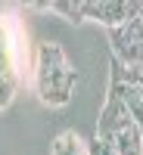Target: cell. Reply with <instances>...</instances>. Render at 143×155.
<instances>
[{
	"instance_id": "6da1fadb",
	"label": "cell",
	"mask_w": 143,
	"mask_h": 155,
	"mask_svg": "<svg viewBox=\"0 0 143 155\" xmlns=\"http://www.w3.org/2000/svg\"><path fill=\"white\" fill-rule=\"evenodd\" d=\"M75 84H78V68L69 62V56L62 53V47L47 41L37 47V56H34V90H37V99L44 106H66L75 93Z\"/></svg>"
},
{
	"instance_id": "7a4b0ae2",
	"label": "cell",
	"mask_w": 143,
	"mask_h": 155,
	"mask_svg": "<svg viewBox=\"0 0 143 155\" xmlns=\"http://www.w3.org/2000/svg\"><path fill=\"white\" fill-rule=\"evenodd\" d=\"M97 143L106 149V155H143V134L137 121L128 115L121 96L109 87L106 106L97 121Z\"/></svg>"
},
{
	"instance_id": "3957f363",
	"label": "cell",
	"mask_w": 143,
	"mask_h": 155,
	"mask_svg": "<svg viewBox=\"0 0 143 155\" xmlns=\"http://www.w3.org/2000/svg\"><path fill=\"white\" fill-rule=\"evenodd\" d=\"M140 9H143V3H115V0H100V3H84V19L103 22V25L112 31V28L128 25Z\"/></svg>"
},
{
	"instance_id": "277c9868",
	"label": "cell",
	"mask_w": 143,
	"mask_h": 155,
	"mask_svg": "<svg viewBox=\"0 0 143 155\" xmlns=\"http://www.w3.org/2000/svg\"><path fill=\"white\" fill-rule=\"evenodd\" d=\"M50 155H87V143L75 130H62L50 146Z\"/></svg>"
},
{
	"instance_id": "5b68a950",
	"label": "cell",
	"mask_w": 143,
	"mask_h": 155,
	"mask_svg": "<svg viewBox=\"0 0 143 155\" xmlns=\"http://www.w3.org/2000/svg\"><path fill=\"white\" fill-rule=\"evenodd\" d=\"M53 12H62L69 22H84V3H72V0H53L47 3Z\"/></svg>"
}]
</instances>
